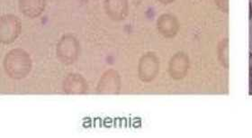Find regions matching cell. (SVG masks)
<instances>
[{
  "mask_svg": "<svg viewBox=\"0 0 252 138\" xmlns=\"http://www.w3.org/2000/svg\"><path fill=\"white\" fill-rule=\"evenodd\" d=\"M3 67L6 75L12 80H24L31 72L32 61L26 50L15 48L5 54Z\"/></svg>",
  "mask_w": 252,
  "mask_h": 138,
  "instance_id": "cell-1",
  "label": "cell"
},
{
  "mask_svg": "<svg viewBox=\"0 0 252 138\" xmlns=\"http://www.w3.org/2000/svg\"><path fill=\"white\" fill-rule=\"evenodd\" d=\"M80 54V43L72 34H63L56 45V56L62 64L68 66L75 64Z\"/></svg>",
  "mask_w": 252,
  "mask_h": 138,
  "instance_id": "cell-2",
  "label": "cell"
},
{
  "mask_svg": "<svg viewBox=\"0 0 252 138\" xmlns=\"http://www.w3.org/2000/svg\"><path fill=\"white\" fill-rule=\"evenodd\" d=\"M22 32V24L17 16L12 14L3 15L0 18V42L11 44L19 37Z\"/></svg>",
  "mask_w": 252,
  "mask_h": 138,
  "instance_id": "cell-3",
  "label": "cell"
},
{
  "mask_svg": "<svg viewBox=\"0 0 252 138\" xmlns=\"http://www.w3.org/2000/svg\"><path fill=\"white\" fill-rule=\"evenodd\" d=\"M122 89V79L119 72L114 69L105 70L96 85V93L100 95H118Z\"/></svg>",
  "mask_w": 252,
  "mask_h": 138,
  "instance_id": "cell-4",
  "label": "cell"
},
{
  "mask_svg": "<svg viewBox=\"0 0 252 138\" xmlns=\"http://www.w3.org/2000/svg\"><path fill=\"white\" fill-rule=\"evenodd\" d=\"M159 71V60L156 54H143L138 64V77L142 82L149 83L155 80Z\"/></svg>",
  "mask_w": 252,
  "mask_h": 138,
  "instance_id": "cell-5",
  "label": "cell"
},
{
  "mask_svg": "<svg viewBox=\"0 0 252 138\" xmlns=\"http://www.w3.org/2000/svg\"><path fill=\"white\" fill-rule=\"evenodd\" d=\"M63 91L67 95H85L89 91V83L79 73H69L63 82Z\"/></svg>",
  "mask_w": 252,
  "mask_h": 138,
  "instance_id": "cell-6",
  "label": "cell"
},
{
  "mask_svg": "<svg viewBox=\"0 0 252 138\" xmlns=\"http://www.w3.org/2000/svg\"><path fill=\"white\" fill-rule=\"evenodd\" d=\"M189 56L183 52L176 53L169 62L168 71L170 77L174 80L184 79L189 72Z\"/></svg>",
  "mask_w": 252,
  "mask_h": 138,
  "instance_id": "cell-7",
  "label": "cell"
},
{
  "mask_svg": "<svg viewBox=\"0 0 252 138\" xmlns=\"http://www.w3.org/2000/svg\"><path fill=\"white\" fill-rule=\"evenodd\" d=\"M104 8L105 14L113 21H123L129 15L128 0H105Z\"/></svg>",
  "mask_w": 252,
  "mask_h": 138,
  "instance_id": "cell-8",
  "label": "cell"
},
{
  "mask_svg": "<svg viewBox=\"0 0 252 138\" xmlns=\"http://www.w3.org/2000/svg\"><path fill=\"white\" fill-rule=\"evenodd\" d=\"M157 29L164 37H174L179 32V21L170 14H163L158 18Z\"/></svg>",
  "mask_w": 252,
  "mask_h": 138,
  "instance_id": "cell-9",
  "label": "cell"
},
{
  "mask_svg": "<svg viewBox=\"0 0 252 138\" xmlns=\"http://www.w3.org/2000/svg\"><path fill=\"white\" fill-rule=\"evenodd\" d=\"M19 10L28 18H37L46 7V0H18Z\"/></svg>",
  "mask_w": 252,
  "mask_h": 138,
  "instance_id": "cell-10",
  "label": "cell"
},
{
  "mask_svg": "<svg viewBox=\"0 0 252 138\" xmlns=\"http://www.w3.org/2000/svg\"><path fill=\"white\" fill-rule=\"evenodd\" d=\"M250 79H251V81H250V87H251L250 94L252 95V72H251V74H250Z\"/></svg>",
  "mask_w": 252,
  "mask_h": 138,
  "instance_id": "cell-11",
  "label": "cell"
},
{
  "mask_svg": "<svg viewBox=\"0 0 252 138\" xmlns=\"http://www.w3.org/2000/svg\"><path fill=\"white\" fill-rule=\"evenodd\" d=\"M158 1L163 4H169V3H172L175 0H158Z\"/></svg>",
  "mask_w": 252,
  "mask_h": 138,
  "instance_id": "cell-12",
  "label": "cell"
},
{
  "mask_svg": "<svg viewBox=\"0 0 252 138\" xmlns=\"http://www.w3.org/2000/svg\"><path fill=\"white\" fill-rule=\"evenodd\" d=\"M250 64H251V72H252V53L250 54Z\"/></svg>",
  "mask_w": 252,
  "mask_h": 138,
  "instance_id": "cell-13",
  "label": "cell"
},
{
  "mask_svg": "<svg viewBox=\"0 0 252 138\" xmlns=\"http://www.w3.org/2000/svg\"><path fill=\"white\" fill-rule=\"evenodd\" d=\"M252 17V4H250V18Z\"/></svg>",
  "mask_w": 252,
  "mask_h": 138,
  "instance_id": "cell-14",
  "label": "cell"
}]
</instances>
